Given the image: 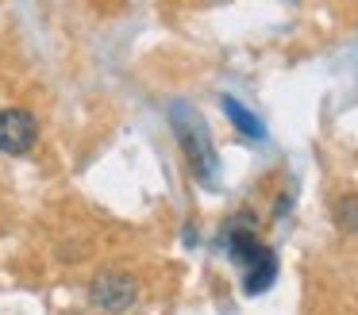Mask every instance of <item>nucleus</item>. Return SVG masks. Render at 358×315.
<instances>
[{
  "label": "nucleus",
  "mask_w": 358,
  "mask_h": 315,
  "mask_svg": "<svg viewBox=\"0 0 358 315\" xmlns=\"http://www.w3.org/2000/svg\"><path fill=\"white\" fill-rule=\"evenodd\" d=\"M135 281L127 273H116V269H104V273H96V281L89 284V296H93L96 307H104V312H127V307L135 304Z\"/></svg>",
  "instance_id": "obj_3"
},
{
  "label": "nucleus",
  "mask_w": 358,
  "mask_h": 315,
  "mask_svg": "<svg viewBox=\"0 0 358 315\" xmlns=\"http://www.w3.org/2000/svg\"><path fill=\"white\" fill-rule=\"evenodd\" d=\"M335 223H339L347 235L358 230V192H350V196H343L339 204H335Z\"/></svg>",
  "instance_id": "obj_6"
},
{
  "label": "nucleus",
  "mask_w": 358,
  "mask_h": 315,
  "mask_svg": "<svg viewBox=\"0 0 358 315\" xmlns=\"http://www.w3.org/2000/svg\"><path fill=\"white\" fill-rule=\"evenodd\" d=\"M173 131L181 138V150L189 154V166L201 181H212L216 177V150H212V138L204 131L201 115L189 112L185 104H173Z\"/></svg>",
  "instance_id": "obj_1"
},
{
  "label": "nucleus",
  "mask_w": 358,
  "mask_h": 315,
  "mask_svg": "<svg viewBox=\"0 0 358 315\" xmlns=\"http://www.w3.org/2000/svg\"><path fill=\"white\" fill-rule=\"evenodd\" d=\"M224 112L231 115V123L243 131V135H250V138H266V127L258 123V115H255V112H247V108H243L239 100L224 96Z\"/></svg>",
  "instance_id": "obj_5"
},
{
  "label": "nucleus",
  "mask_w": 358,
  "mask_h": 315,
  "mask_svg": "<svg viewBox=\"0 0 358 315\" xmlns=\"http://www.w3.org/2000/svg\"><path fill=\"white\" fill-rule=\"evenodd\" d=\"M39 138V127H35V115L24 112V108H4L0 112V150L20 158L27 154Z\"/></svg>",
  "instance_id": "obj_2"
},
{
  "label": "nucleus",
  "mask_w": 358,
  "mask_h": 315,
  "mask_svg": "<svg viewBox=\"0 0 358 315\" xmlns=\"http://www.w3.org/2000/svg\"><path fill=\"white\" fill-rule=\"evenodd\" d=\"M273 277H278V258H273L270 250H262L255 261H247L243 265V288L255 296V292H266L273 284Z\"/></svg>",
  "instance_id": "obj_4"
}]
</instances>
